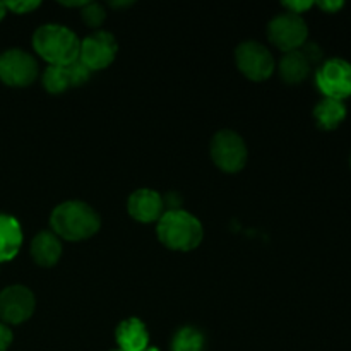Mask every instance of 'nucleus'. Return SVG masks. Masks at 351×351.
<instances>
[{
    "label": "nucleus",
    "mask_w": 351,
    "mask_h": 351,
    "mask_svg": "<svg viewBox=\"0 0 351 351\" xmlns=\"http://www.w3.org/2000/svg\"><path fill=\"white\" fill-rule=\"evenodd\" d=\"M50 225L58 239L81 242L96 235L101 226L99 215L82 201H65L51 211Z\"/></svg>",
    "instance_id": "nucleus-1"
},
{
    "label": "nucleus",
    "mask_w": 351,
    "mask_h": 351,
    "mask_svg": "<svg viewBox=\"0 0 351 351\" xmlns=\"http://www.w3.org/2000/svg\"><path fill=\"white\" fill-rule=\"evenodd\" d=\"M160 242L175 252H189L202 242L204 230L201 221L184 209L165 211L156 226Z\"/></svg>",
    "instance_id": "nucleus-2"
},
{
    "label": "nucleus",
    "mask_w": 351,
    "mask_h": 351,
    "mask_svg": "<svg viewBox=\"0 0 351 351\" xmlns=\"http://www.w3.org/2000/svg\"><path fill=\"white\" fill-rule=\"evenodd\" d=\"M33 48L50 65H69L79 58L81 41L60 24H43L33 34Z\"/></svg>",
    "instance_id": "nucleus-3"
},
{
    "label": "nucleus",
    "mask_w": 351,
    "mask_h": 351,
    "mask_svg": "<svg viewBox=\"0 0 351 351\" xmlns=\"http://www.w3.org/2000/svg\"><path fill=\"white\" fill-rule=\"evenodd\" d=\"M308 36V27L302 16L293 12L278 14L269 24H267V38L274 47L280 48L281 51L300 50L305 45Z\"/></svg>",
    "instance_id": "nucleus-4"
},
{
    "label": "nucleus",
    "mask_w": 351,
    "mask_h": 351,
    "mask_svg": "<svg viewBox=\"0 0 351 351\" xmlns=\"http://www.w3.org/2000/svg\"><path fill=\"white\" fill-rule=\"evenodd\" d=\"M213 163L226 173H237L247 163L245 141L233 130H219L211 141Z\"/></svg>",
    "instance_id": "nucleus-5"
},
{
    "label": "nucleus",
    "mask_w": 351,
    "mask_h": 351,
    "mask_svg": "<svg viewBox=\"0 0 351 351\" xmlns=\"http://www.w3.org/2000/svg\"><path fill=\"white\" fill-rule=\"evenodd\" d=\"M38 77V62L27 51L12 48L0 55V81L12 88H26Z\"/></svg>",
    "instance_id": "nucleus-6"
},
{
    "label": "nucleus",
    "mask_w": 351,
    "mask_h": 351,
    "mask_svg": "<svg viewBox=\"0 0 351 351\" xmlns=\"http://www.w3.org/2000/svg\"><path fill=\"white\" fill-rule=\"evenodd\" d=\"M239 71L250 81H266L274 72V58L264 45L257 41H243L235 51Z\"/></svg>",
    "instance_id": "nucleus-7"
},
{
    "label": "nucleus",
    "mask_w": 351,
    "mask_h": 351,
    "mask_svg": "<svg viewBox=\"0 0 351 351\" xmlns=\"http://www.w3.org/2000/svg\"><path fill=\"white\" fill-rule=\"evenodd\" d=\"M315 82L326 98L339 99L351 96V64L343 58H331L317 69Z\"/></svg>",
    "instance_id": "nucleus-8"
},
{
    "label": "nucleus",
    "mask_w": 351,
    "mask_h": 351,
    "mask_svg": "<svg viewBox=\"0 0 351 351\" xmlns=\"http://www.w3.org/2000/svg\"><path fill=\"white\" fill-rule=\"evenodd\" d=\"M36 300L29 288L12 285L0 291V321L7 326L26 322L33 315Z\"/></svg>",
    "instance_id": "nucleus-9"
},
{
    "label": "nucleus",
    "mask_w": 351,
    "mask_h": 351,
    "mask_svg": "<svg viewBox=\"0 0 351 351\" xmlns=\"http://www.w3.org/2000/svg\"><path fill=\"white\" fill-rule=\"evenodd\" d=\"M119 45L115 36L106 31H95L81 41L79 48V60L89 69V71H101L106 69L117 57Z\"/></svg>",
    "instance_id": "nucleus-10"
},
{
    "label": "nucleus",
    "mask_w": 351,
    "mask_h": 351,
    "mask_svg": "<svg viewBox=\"0 0 351 351\" xmlns=\"http://www.w3.org/2000/svg\"><path fill=\"white\" fill-rule=\"evenodd\" d=\"M89 75H91V71L77 58L69 65H48L43 72L41 82L50 95H60L75 86H82L88 81Z\"/></svg>",
    "instance_id": "nucleus-11"
},
{
    "label": "nucleus",
    "mask_w": 351,
    "mask_h": 351,
    "mask_svg": "<svg viewBox=\"0 0 351 351\" xmlns=\"http://www.w3.org/2000/svg\"><path fill=\"white\" fill-rule=\"evenodd\" d=\"M127 211L130 218L139 223H158L165 213L163 197L153 189H139L130 194Z\"/></svg>",
    "instance_id": "nucleus-12"
},
{
    "label": "nucleus",
    "mask_w": 351,
    "mask_h": 351,
    "mask_svg": "<svg viewBox=\"0 0 351 351\" xmlns=\"http://www.w3.org/2000/svg\"><path fill=\"white\" fill-rule=\"evenodd\" d=\"M115 339L120 351H144L149 346V332L144 322L136 317L120 322L115 331Z\"/></svg>",
    "instance_id": "nucleus-13"
},
{
    "label": "nucleus",
    "mask_w": 351,
    "mask_h": 351,
    "mask_svg": "<svg viewBox=\"0 0 351 351\" xmlns=\"http://www.w3.org/2000/svg\"><path fill=\"white\" fill-rule=\"evenodd\" d=\"M31 257L41 267H51L60 261L62 242L53 232H40L31 242Z\"/></svg>",
    "instance_id": "nucleus-14"
},
{
    "label": "nucleus",
    "mask_w": 351,
    "mask_h": 351,
    "mask_svg": "<svg viewBox=\"0 0 351 351\" xmlns=\"http://www.w3.org/2000/svg\"><path fill=\"white\" fill-rule=\"evenodd\" d=\"M23 245V228L14 216L0 213V263L12 261Z\"/></svg>",
    "instance_id": "nucleus-15"
},
{
    "label": "nucleus",
    "mask_w": 351,
    "mask_h": 351,
    "mask_svg": "<svg viewBox=\"0 0 351 351\" xmlns=\"http://www.w3.org/2000/svg\"><path fill=\"white\" fill-rule=\"evenodd\" d=\"M312 64L302 50L288 51L281 57L278 71L287 84H300L311 74Z\"/></svg>",
    "instance_id": "nucleus-16"
},
{
    "label": "nucleus",
    "mask_w": 351,
    "mask_h": 351,
    "mask_svg": "<svg viewBox=\"0 0 351 351\" xmlns=\"http://www.w3.org/2000/svg\"><path fill=\"white\" fill-rule=\"evenodd\" d=\"M346 117V106L345 103L339 99L324 98L322 101L317 103L314 110V119L317 125L324 130H335L338 129L339 123L345 120Z\"/></svg>",
    "instance_id": "nucleus-17"
},
{
    "label": "nucleus",
    "mask_w": 351,
    "mask_h": 351,
    "mask_svg": "<svg viewBox=\"0 0 351 351\" xmlns=\"http://www.w3.org/2000/svg\"><path fill=\"white\" fill-rule=\"evenodd\" d=\"M206 345V338L197 328H187L178 329L175 335L173 341H171V351H202Z\"/></svg>",
    "instance_id": "nucleus-18"
},
{
    "label": "nucleus",
    "mask_w": 351,
    "mask_h": 351,
    "mask_svg": "<svg viewBox=\"0 0 351 351\" xmlns=\"http://www.w3.org/2000/svg\"><path fill=\"white\" fill-rule=\"evenodd\" d=\"M81 17L89 27H99L106 19V10L99 3L88 2L81 10Z\"/></svg>",
    "instance_id": "nucleus-19"
},
{
    "label": "nucleus",
    "mask_w": 351,
    "mask_h": 351,
    "mask_svg": "<svg viewBox=\"0 0 351 351\" xmlns=\"http://www.w3.org/2000/svg\"><path fill=\"white\" fill-rule=\"evenodd\" d=\"M300 50L304 51L305 57H307L308 60H311L312 65L319 64V62L322 60V50H321V48H319V45H315V43H305L304 47L300 48Z\"/></svg>",
    "instance_id": "nucleus-20"
},
{
    "label": "nucleus",
    "mask_w": 351,
    "mask_h": 351,
    "mask_svg": "<svg viewBox=\"0 0 351 351\" xmlns=\"http://www.w3.org/2000/svg\"><path fill=\"white\" fill-rule=\"evenodd\" d=\"M5 7L16 14H27L31 10L38 9L40 2H5Z\"/></svg>",
    "instance_id": "nucleus-21"
},
{
    "label": "nucleus",
    "mask_w": 351,
    "mask_h": 351,
    "mask_svg": "<svg viewBox=\"0 0 351 351\" xmlns=\"http://www.w3.org/2000/svg\"><path fill=\"white\" fill-rule=\"evenodd\" d=\"M14 335L10 331V328L3 322H0V351H7L12 345Z\"/></svg>",
    "instance_id": "nucleus-22"
},
{
    "label": "nucleus",
    "mask_w": 351,
    "mask_h": 351,
    "mask_svg": "<svg viewBox=\"0 0 351 351\" xmlns=\"http://www.w3.org/2000/svg\"><path fill=\"white\" fill-rule=\"evenodd\" d=\"M312 5H314L312 2H285L283 3V7L285 9H288V12L298 14V16H300L302 12H305L307 9H311Z\"/></svg>",
    "instance_id": "nucleus-23"
},
{
    "label": "nucleus",
    "mask_w": 351,
    "mask_h": 351,
    "mask_svg": "<svg viewBox=\"0 0 351 351\" xmlns=\"http://www.w3.org/2000/svg\"><path fill=\"white\" fill-rule=\"evenodd\" d=\"M319 7L324 10H329V12H335V10L341 9L343 2H319Z\"/></svg>",
    "instance_id": "nucleus-24"
},
{
    "label": "nucleus",
    "mask_w": 351,
    "mask_h": 351,
    "mask_svg": "<svg viewBox=\"0 0 351 351\" xmlns=\"http://www.w3.org/2000/svg\"><path fill=\"white\" fill-rule=\"evenodd\" d=\"M5 14H7V7H5V3L0 2V21H2L3 17H5Z\"/></svg>",
    "instance_id": "nucleus-25"
},
{
    "label": "nucleus",
    "mask_w": 351,
    "mask_h": 351,
    "mask_svg": "<svg viewBox=\"0 0 351 351\" xmlns=\"http://www.w3.org/2000/svg\"><path fill=\"white\" fill-rule=\"evenodd\" d=\"M144 351H158V348H151V346H147V348Z\"/></svg>",
    "instance_id": "nucleus-26"
},
{
    "label": "nucleus",
    "mask_w": 351,
    "mask_h": 351,
    "mask_svg": "<svg viewBox=\"0 0 351 351\" xmlns=\"http://www.w3.org/2000/svg\"><path fill=\"white\" fill-rule=\"evenodd\" d=\"M117 351H120V350H117Z\"/></svg>",
    "instance_id": "nucleus-27"
}]
</instances>
